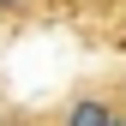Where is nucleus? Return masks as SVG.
<instances>
[{"label": "nucleus", "instance_id": "obj_1", "mask_svg": "<svg viewBox=\"0 0 126 126\" xmlns=\"http://www.w3.org/2000/svg\"><path fill=\"white\" fill-rule=\"evenodd\" d=\"M120 114H126V84L96 78V84H78L66 102H54L42 126H120Z\"/></svg>", "mask_w": 126, "mask_h": 126}, {"label": "nucleus", "instance_id": "obj_4", "mask_svg": "<svg viewBox=\"0 0 126 126\" xmlns=\"http://www.w3.org/2000/svg\"><path fill=\"white\" fill-rule=\"evenodd\" d=\"M120 126H126V114H120Z\"/></svg>", "mask_w": 126, "mask_h": 126}, {"label": "nucleus", "instance_id": "obj_2", "mask_svg": "<svg viewBox=\"0 0 126 126\" xmlns=\"http://www.w3.org/2000/svg\"><path fill=\"white\" fill-rule=\"evenodd\" d=\"M60 12H72V18H120L126 0H54Z\"/></svg>", "mask_w": 126, "mask_h": 126}, {"label": "nucleus", "instance_id": "obj_3", "mask_svg": "<svg viewBox=\"0 0 126 126\" xmlns=\"http://www.w3.org/2000/svg\"><path fill=\"white\" fill-rule=\"evenodd\" d=\"M42 6H48V0H0V24H24V18H36Z\"/></svg>", "mask_w": 126, "mask_h": 126}]
</instances>
